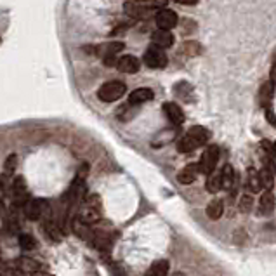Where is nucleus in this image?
<instances>
[{"label":"nucleus","instance_id":"9b49d317","mask_svg":"<svg viewBox=\"0 0 276 276\" xmlns=\"http://www.w3.org/2000/svg\"><path fill=\"white\" fill-rule=\"evenodd\" d=\"M124 11L127 14L134 16V18H139V19H148L156 13V11H153L151 7L137 6V4H134V2H125L124 4Z\"/></svg>","mask_w":276,"mask_h":276},{"label":"nucleus","instance_id":"e433bc0d","mask_svg":"<svg viewBox=\"0 0 276 276\" xmlns=\"http://www.w3.org/2000/svg\"><path fill=\"white\" fill-rule=\"evenodd\" d=\"M273 155L276 156V141H274V143H273Z\"/></svg>","mask_w":276,"mask_h":276},{"label":"nucleus","instance_id":"a211bd4d","mask_svg":"<svg viewBox=\"0 0 276 276\" xmlns=\"http://www.w3.org/2000/svg\"><path fill=\"white\" fill-rule=\"evenodd\" d=\"M245 188H247L248 193H259L262 189L261 179H259V172L254 171V169H248V171H247Z\"/></svg>","mask_w":276,"mask_h":276},{"label":"nucleus","instance_id":"f8f14e48","mask_svg":"<svg viewBox=\"0 0 276 276\" xmlns=\"http://www.w3.org/2000/svg\"><path fill=\"white\" fill-rule=\"evenodd\" d=\"M151 40H153V45L163 50L172 47V44H174V35H172V31H167V30H156L155 33H153Z\"/></svg>","mask_w":276,"mask_h":276},{"label":"nucleus","instance_id":"a19ab883","mask_svg":"<svg viewBox=\"0 0 276 276\" xmlns=\"http://www.w3.org/2000/svg\"><path fill=\"white\" fill-rule=\"evenodd\" d=\"M0 276H4V273H0Z\"/></svg>","mask_w":276,"mask_h":276},{"label":"nucleus","instance_id":"7c9ffc66","mask_svg":"<svg viewBox=\"0 0 276 276\" xmlns=\"http://www.w3.org/2000/svg\"><path fill=\"white\" fill-rule=\"evenodd\" d=\"M7 177L9 176H6V174L0 177V198H4V196L7 195V191H11V184L7 183Z\"/></svg>","mask_w":276,"mask_h":276},{"label":"nucleus","instance_id":"c756f323","mask_svg":"<svg viewBox=\"0 0 276 276\" xmlns=\"http://www.w3.org/2000/svg\"><path fill=\"white\" fill-rule=\"evenodd\" d=\"M4 276H26V273L19 266H6L4 267Z\"/></svg>","mask_w":276,"mask_h":276},{"label":"nucleus","instance_id":"473e14b6","mask_svg":"<svg viewBox=\"0 0 276 276\" xmlns=\"http://www.w3.org/2000/svg\"><path fill=\"white\" fill-rule=\"evenodd\" d=\"M177 4H183V6H195L198 4V0H176Z\"/></svg>","mask_w":276,"mask_h":276},{"label":"nucleus","instance_id":"c9c22d12","mask_svg":"<svg viewBox=\"0 0 276 276\" xmlns=\"http://www.w3.org/2000/svg\"><path fill=\"white\" fill-rule=\"evenodd\" d=\"M172 276H186V274H184V273H181V271H176V273L172 274Z\"/></svg>","mask_w":276,"mask_h":276},{"label":"nucleus","instance_id":"423d86ee","mask_svg":"<svg viewBox=\"0 0 276 276\" xmlns=\"http://www.w3.org/2000/svg\"><path fill=\"white\" fill-rule=\"evenodd\" d=\"M155 19H156V25H158V30H167V31L176 28L177 21H179L177 14L172 9H167V7H161V9L156 11Z\"/></svg>","mask_w":276,"mask_h":276},{"label":"nucleus","instance_id":"f257e3e1","mask_svg":"<svg viewBox=\"0 0 276 276\" xmlns=\"http://www.w3.org/2000/svg\"><path fill=\"white\" fill-rule=\"evenodd\" d=\"M210 139V132L202 125H195L177 141V151L179 153H191L196 148H202L203 144L208 143Z\"/></svg>","mask_w":276,"mask_h":276},{"label":"nucleus","instance_id":"6e6552de","mask_svg":"<svg viewBox=\"0 0 276 276\" xmlns=\"http://www.w3.org/2000/svg\"><path fill=\"white\" fill-rule=\"evenodd\" d=\"M26 193H28V189H26L25 177L18 176L13 181V183H11V195H13V198H14V203L16 205H21V207H25V203H26Z\"/></svg>","mask_w":276,"mask_h":276},{"label":"nucleus","instance_id":"b1692460","mask_svg":"<svg viewBox=\"0 0 276 276\" xmlns=\"http://www.w3.org/2000/svg\"><path fill=\"white\" fill-rule=\"evenodd\" d=\"M224 214V205L220 200H212L210 203L207 205V217L208 219H219L220 215Z\"/></svg>","mask_w":276,"mask_h":276},{"label":"nucleus","instance_id":"a878e982","mask_svg":"<svg viewBox=\"0 0 276 276\" xmlns=\"http://www.w3.org/2000/svg\"><path fill=\"white\" fill-rule=\"evenodd\" d=\"M259 179H261V184L266 191H271V188L274 186V174L267 171V169L262 167L261 171H259Z\"/></svg>","mask_w":276,"mask_h":276},{"label":"nucleus","instance_id":"ddd939ff","mask_svg":"<svg viewBox=\"0 0 276 276\" xmlns=\"http://www.w3.org/2000/svg\"><path fill=\"white\" fill-rule=\"evenodd\" d=\"M163 113L174 125H181L184 122L183 109H181V106L176 104V102H163Z\"/></svg>","mask_w":276,"mask_h":276},{"label":"nucleus","instance_id":"39448f33","mask_svg":"<svg viewBox=\"0 0 276 276\" xmlns=\"http://www.w3.org/2000/svg\"><path fill=\"white\" fill-rule=\"evenodd\" d=\"M143 61H144V65L148 66V68L160 70V68H165V65H167V56H165V52L161 49L151 45V47L146 49Z\"/></svg>","mask_w":276,"mask_h":276},{"label":"nucleus","instance_id":"4468645a","mask_svg":"<svg viewBox=\"0 0 276 276\" xmlns=\"http://www.w3.org/2000/svg\"><path fill=\"white\" fill-rule=\"evenodd\" d=\"M200 174V165L196 163H189L183 171L177 174V183L179 184H191L196 181V177Z\"/></svg>","mask_w":276,"mask_h":276},{"label":"nucleus","instance_id":"58836bf2","mask_svg":"<svg viewBox=\"0 0 276 276\" xmlns=\"http://www.w3.org/2000/svg\"><path fill=\"white\" fill-rule=\"evenodd\" d=\"M4 210V205H2V202H0V212H2Z\"/></svg>","mask_w":276,"mask_h":276},{"label":"nucleus","instance_id":"9d476101","mask_svg":"<svg viewBox=\"0 0 276 276\" xmlns=\"http://www.w3.org/2000/svg\"><path fill=\"white\" fill-rule=\"evenodd\" d=\"M117 68L118 72L122 73H137L141 68V61L137 59L136 56H131V54H125V56L118 58V63H117Z\"/></svg>","mask_w":276,"mask_h":276},{"label":"nucleus","instance_id":"4be33fe9","mask_svg":"<svg viewBox=\"0 0 276 276\" xmlns=\"http://www.w3.org/2000/svg\"><path fill=\"white\" fill-rule=\"evenodd\" d=\"M274 196L271 191H266L264 189V193L261 195V200H259V207H261L262 214H271V212L274 210Z\"/></svg>","mask_w":276,"mask_h":276},{"label":"nucleus","instance_id":"0eeeda50","mask_svg":"<svg viewBox=\"0 0 276 276\" xmlns=\"http://www.w3.org/2000/svg\"><path fill=\"white\" fill-rule=\"evenodd\" d=\"M47 210V202L45 200H30L28 203H25L23 207V212H25V217L30 220H38L44 215V212Z\"/></svg>","mask_w":276,"mask_h":276},{"label":"nucleus","instance_id":"2f4dec72","mask_svg":"<svg viewBox=\"0 0 276 276\" xmlns=\"http://www.w3.org/2000/svg\"><path fill=\"white\" fill-rule=\"evenodd\" d=\"M264 115H266V120L269 122L273 127H276V117H274V112L271 106H267V108H264Z\"/></svg>","mask_w":276,"mask_h":276},{"label":"nucleus","instance_id":"f03ea898","mask_svg":"<svg viewBox=\"0 0 276 276\" xmlns=\"http://www.w3.org/2000/svg\"><path fill=\"white\" fill-rule=\"evenodd\" d=\"M77 219L85 224H89V226L101 219V203H99L97 195H90L89 198L84 200L80 210H78Z\"/></svg>","mask_w":276,"mask_h":276},{"label":"nucleus","instance_id":"1a4fd4ad","mask_svg":"<svg viewBox=\"0 0 276 276\" xmlns=\"http://www.w3.org/2000/svg\"><path fill=\"white\" fill-rule=\"evenodd\" d=\"M220 183H223V189L231 193H235L236 186H238V176H236L235 169L230 163H226L220 169Z\"/></svg>","mask_w":276,"mask_h":276},{"label":"nucleus","instance_id":"20e7f679","mask_svg":"<svg viewBox=\"0 0 276 276\" xmlns=\"http://www.w3.org/2000/svg\"><path fill=\"white\" fill-rule=\"evenodd\" d=\"M217 161H219V148L217 146H208L207 149L203 151L202 158H200V172L203 174L210 176L212 172H215V167H217Z\"/></svg>","mask_w":276,"mask_h":276},{"label":"nucleus","instance_id":"aec40b11","mask_svg":"<svg viewBox=\"0 0 276 276\" xmlns=\"http://www.w3.org/2000/svg\"><path fill=\"white\" fill-rule=\"evenodd\" d=\"M16 266L21 267L25 273H31V274L38 273V271H40V267H42L40 262L35 261V259H31V257H19L18 261H16Z\"/></svg>","mask_w":276,"mask_h":276},{"label":"nucleus","instance_id":"bb28decb","mask_svg":"<svg viewBox=\"0 0 276 276\" xmlns=\"http://www.w3.org/2000/svg\"><path fill=\"white\" fill-rule=\"evenodd\" d=\"M18 242H19L21 250H25V252H30V250H33V248L37 247V242H35V238L31 235H19Z\"/></svg>","mask_w":276,"mask_h":276},{"label":"nucleus","instance_id":"c85d7f7f","mask_svg":"<svg viewBox=\"0 0 276 276\" xmlns=\"http://www.w3.org/2000/svg\"><path fill=\"white\" fill-rule=\"evenodd\" d=\"M238 207H240V210H242L243 214H248V212L254 208V198H252V196L247 193V195H243L242 198H240Z\"/></svg>","mask_w":276,"mask_h":276},{"label":"nucleus","instance_id":"6ab92c4d","mask_svg":"<svg viewBox=\"0 0 276 276\" xmlns=\"http://www.w3.org/2000/svg\"><path fill=\"white\" fill-rule=\"evenodd\" d=\"M120 50H124V44H122V42H108V44L97 47L96 52L97 56H102V59H104L108 56H117Z\"/></svg>","mask_w":276,"mask_h":276},{"label":"nucleus","instance_id":"2eb2a0df","mask_svg":"<svg viewBox=\"0 0 276 276\" xmlns=\"http://www.w3.org/2000/svg\"><path fill=\"white\" fill-rule=\"evenodd\" d=\"M42 230H44L45 233V236L50 240V242H61L63 238H65V231L61 230V226L56 223V220H52V219H49V220H45L44 223V226H42Z\"/></svg>","mask_w":276,"mask_h":276},{"label":"nucleus","instance_id":"72a5a7b5","mask_svg":"<svg viewBox=\"0 0 276 276\" xmlns=\"http://www.w3.org/2000/svg\"><path fill=\"white\" fill-rule=\"evenodd\" d=\"M271 82L276 84V65H273V68H271Z\"/></svg>","mask_w":276,"mask_h":276},{"label":"nucleus","instance_id":"5701e85b","mask_svg":"<svg viewBox=\"0 0 276 276\" xmlns=\"http://www.w3.org/2000/svg\"><path fill=\"white\" fill-rule=\"evenodd\" d=\"M205 189H207L208 193H212V195H215V193L223 189V183H220V171L219 172H212V174L207 177Z\"/></svg>","mask_w":276,"mask_h":276},{"label":"nucleus","instance_id":"cd10ccee","mask_svg":"<svg viewBox=\"0 0 276 276\" xmlns=\"http://www.w3.org/2000/svg\"><path fill=\"white\" fill-rule=\"evenodd\" d=\"M16 165H18V156H16L14 153H11L6 158V161H4V174L11 176L16 171Z\"/></svg>","mask_w":276,"mask_h":276},{"label":"nucleus","instance_id":"f3484780","mask_svg":"<svg viewBox=\"0 0 276 276\" xmlns=\"http://www.w3.org/2000/svg\"><path fill=\"white\" fill-rule=\"evenodd\" d=\"M273 96H274V84L271 80L264 82V84L261 85V89H259V104H261L262 108L271 106Z\"/></svg>","mask_w":276,"mask_h":276},{"label":"nucleus","instance_id":"4c0bfd02","mask_svg":"<svg viewBox=\"0 0 276 276\" xmlns=\"http://www.w3.org/2000/svg\"><path fill=\"white\" fill-rule=\"evenodd\" d=\"M273 65H276V49H274V54H273Z\"/></svg>","mask_w":276,"mask_h":276},{"label":"nucleus","instance_id":"f704fd0d","mask_svg":"<svg viewBox=\"0 0 276 276\" xmlns=\"http://www.w3.org/2000/svg\"><path fill=\"white\" fill-rule=\"evenodd\" d=\"M31 276H54V274L45 273V271H38V273H35V274H31Z\"/></svg>","mask_w":276,"mask_h":276},{"label":"nucleus","instance_id":"dca6fc26","mask_svg":"<svg viewBox=\"0 0 276 276\" xmlns=\"http://www.w3.org/2000/svg\"><path fill=\"white\" fill-rule=\"evenodd\" d=\"M155 97V92L148 87H141V89H136L131 92L129 96V104L131 106H137V104H143V102H148Z\"/></svg>","mask_w":276,"mask_h":276},{"label":"nucleus","instance_id":"412c9836","mask_svg":"<svg viewBox=\"0 0 276 276\" xmlns=\"http://www.w3.org/2000/svg\"><path fill=\"white\" fill-rule=\"evenodd\" d=\"M72 228H73L75 235H77L78 238H82V240H90V238H94V231L89 228V224L82 223V220L75 219V220H73V224H72Z\"/></svg>","mask_w":276,"mask_h":276},{"label":"nucleus","instance_id":"393cba45","mask_svg":"<svg viewBox=\"0 0 276 276\" xmlns=\"http://www.w3.org/2000/svg\"><path fill=\"white\" fill-rule=\"evenodd\" d=\"M167 273H169V261H158L146 271V276H167Z\"/></svg>","mask_w":276,"mask_h":276},{"label":"nucleus","instance_id":"ea45409f","mask_svg":"<svg viewBox=\"0 0 276 276\" xmlns=\"http://www.w3.org/2000/svg\"><path fill=\"white\" fill-rule=\"evenodd\" d=\"M0 264H2V252H0Z\"/></svg>","mask_w":276,"mask_h":276},{"label":"nucleus","instance_id":"7ed1b4c3","mask_svg":"<svg viewBox=\"0 0 276 276\" xmlns=\"http://www.w3.org/2000/svg\"><path fill=\"white\" fill-rule=\"evenodd\" d=\"M125 92H127V85H125L124 82L109 80L99 87L97 97H99L102 102H113V101H118L120 97H124Z\"/></svg>","mask_w":276,"mask_h":276}]
</instances>
